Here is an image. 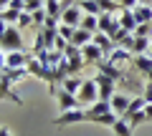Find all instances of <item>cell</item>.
Instances as JSON below:
<instances>
[{
	"instance_id": "1",
	"label": "cell",
	"mask_w": 152,
	"mask_h": 136,
	"mask_svg": "<svg viewBox=\"0 0 152 136\" xmlns=\"http://www.w3.org/2000/svg\"><path fill=\"white\" fill-rule=\"evenodd\" d=\"M0 48L3 50H23L26 45H23V35H20V28L18 25H8V30H5V35L0 38Z\"/></svg>"
},
{
	"instance_id": "2",
	"label": "cell",
	"mask_w": 152,
	"mask_h": 136,
	"mask_svg": "<svg viewBox=\"0 0 152 136\" xmlns=\"http://www.w3.org/2000/svg\"><path fill=\"white\" fill-rule=\"evenodd\" d=\"M99 30L107 33L109 38L117 43V38H119V33H122L119 15H112V13H102V15H99Z\"/></svg>"
},
{
	"instance_id": "3",
	"label": "cell",
	"mask_w": 152,
	"mask_h": 136,
	"mask_svg": "<svg viewBox=\"0 0 152 136\" xmlns=\"http://www.w3.org/2000/svg\"><path fill=\"white\" fill-rule=\"evenodd\" d=\"M94 81H96V88H99V98H102V101H112V96L117 93V86H119V83L114 81V78L104 76V73H96Z\"/></svg>"
},
{
	"instance_id": "4",
	"label": "cell",
	"mask_w": 152,
	"mask_h": 136,
	"mask_svg": "<svg viewBox=\"0 0 152 136\" xmlns=\"http://www.w3.org/2000/svg\"><path fill=\"white\" fill-rule=\"evenodd\" d=\"M79 101H81V106H86V109L99 101V88H96V81H94V78H86V81H84L81 91H79Z\"/></svg>"
},
{
	"instance_id": "5",
	"label": "cell",
	"mask_w": 152,
	"mask_h": 136,
	"mask_svg": "<svg viewBox=\"0 0 152 136\" xmlns=\"http://www.w3.org/2000/svg\"><path fill=\"white\" fill-rule=\"evenodd\" d=\"M86 121V109H74V111H61L53 119V126H71V124H81Z\"/></svg>"
},
{
	"instance_id": "6",
	"label": "cell",
	"mask_w": 152,
	"mask_h": 136,
	"mask_svg": "<svg viewBox=\"0 0 152 136\" xmlns=\"http://www.w3.org/2000/svg\"><path fill=\"white\" fill-rule=\"evenodd\" d=\"M53 98H56V104H58V109L61 111H74V109H84L81 106V101H79V96H74V93H69V91H56L53 93Z\"/></svg>"
},
{
	"instance_id": "7",
	"label": "cell",
	"mask_w": 152,
	"mask_h": 136,
	"mask_svg": "<svg viewBox=\"0 0 152 136\" xmlns=\"http://www.w3.org/2000/svg\"><path fill=\"white\" fill-rule=\"evenodd\" d=\"M81 18H84L81 5H79V3H71L64 10V15H61V23H64V25H71V28H79L81 25Z\"/></svg>"
},
{
	"instance_id": "8",
	"label": "cell",
	"mask_w": 152,
	"mask_h": 136,
	"mask_svg": "<svg viewBox=\"0 0 152 136\" xmlns=\"http://www.w3.org/2000/svg\"><path fill=\"white\" fill-rule=\"evenodd\" d=\"M81 55H84V63H86V65H94V68H96V65L107 58V55L102 53V48H99V45H94V43L84 45V48H81Z\"/></svg>"
},
{
	"instance_id": "9",
	"label": "cell",
	"mask_w": 152,
	"mask_h": 136,
	"mask_svg": "<svg viewBox=\"0 0 152 136\" xmlns=\"http://www.w3.org/2000/svg\"><path fill=\"white\" fill-rule=\"evenodd\" d=\"M132 68H134L137 73H142L145 78H150L152 76V55H147V53L134 55V58H132Z\"/></svg>"
},
{
	"instance_id": "10",
	"label": "cell",
	"mask_w": 152,
	"mask_h": 136,
	"mask_svg": "<svg viewBox=\"0 0 152 136\" xmlns=\"http://www.w3.org/2000/svg\"><path fill=\"white\" fill-rule=\"evenodd\" d=\"M129 104H132V98H129V96H124L122 91H117V93L112 96V111H114L117 116H119V119H122V116L127 114V109H129Z\"/></svg>"
},
{
	"instance_id": "11",
	"label": "cell",
	"mask_w": 152,
	"mask_h": 136,
	"mask_svg": "<svg viewBox=\"0 0 152 136\" xmlns=\"http://www.w3.org/2000/svg\"><path fill=\"white\" fill-rule=\"evenodd\" d=\"M91 43H94V45H99V48H102V53L107 55V58L112 55V50L117 48V43H114V40L109 38L107 33H102V30H99V33H94V40H91Z\"/></svg>"
},
{
	"instance_id": "12",
	"label": "cell",
	"mask_w": 152,
	"mask_h": 136,
	"mask_svg": "<svg viewBox=\"0 0 152 136\" xmlns=\"http://www.w3.org/2000/svg\"><path fill=\"white\" fill-rule=\"evenodd\" d=\"M104 114H112V101H102V98H99L96 104H91L86 109V121L96 119V116H104Z\"/></svg>"
},
{
	"instance_id": "13",
	"label": "cell",
	"mask_w": 152,
	"mask_h": 136,
	"mask_svg": "<svg viewBox=\"0 0 152 136\" xmlns=\"http://www.w3.org/2000/svg\"><path fill=\"white\" fill-rule=\"evenodd\" d=\"M3 98L13 101L15 106H23V98L15 96V91H13V83L8 81V78H0V101H3Z\"/></svg>"
},
{
	"instance_id": "14",
	"label": "cell",
	"mask_w": 152,
	"mask_h": 136,
	"mask_svg": "<svg viewBox=\"0 0 152 136\" xmlns=\"http://www.w3.org/2000/svg\"><path fill=\"white\" fill-rule=\"evenodd\" d=\"M119 25H122V30L134 33L140 23H137V18H134V13H132V10H124V8H122V13H119Z\"/></svg>"
},
{
	"instance_id": "15",
	"label": "cell",
	"mask_w": 152,
	"mask_h": 136,
	"mask_svg": "<svg viewBox=\"0 0 152 136\" xmlns=\"http://www.w3.org/2000/svg\"><path fill=\"white\" fill-rule=\"evenodd\" d=\"M132 58H134V55H132L127 48H119V45H117L107 60H109V63H114V65H122V63H132Z\"/></svg>"
},
{
	"instance_id": "16",
	"label": "cell",
	"mask_w": 152,
	"mask_h": 136,
	"mask_svg": "<svg viewBox=\"0 0 152 136\" xmlns=\"http://www.w3.org/2000/svg\"><path fill=\"white\" fill-rule=\"evenodd\" d=\"M26 76H31L28 73V68H3V73H0V78H8L10 83H18V81H23Z\"/></svg>"
},
{
	"instance_id": "17",
	"label": "cell",
	"mask_w": 152,
	"mask_h": 136,
	"mask_svg": "<svg viewBox=\"0 0 152 136\" xmlns=\"http://www.w3.org/2000/svg\"><path fill=\"white\" fill-rule=\"evenodd\" d=\"M91 40H94V33L84 30V28H76V33H74V40H71V43H74L76 48H84V45H89Z\"/></svg>"
},
{
	"instance_id": "18",
	"label": "cell",
	"mask_w": 152,
	"mask_h": 136,
	"mask_svg": "<svg viewBox=\"0 0 152 136\" xmlns=\"http://www.w3.org/2000/svg\"><path fill=\"white\" fill-rule=\"evenodd\" d=\"M132 13H134V18H137V23H152V5H137V8H132Z\"/></svg>"
},
{
	"instance_id": "19",
	"label": "cell",
	"mask_w": 152,
	"mask_h": 136,
	"mask_svg": "<svg viewBox=\"0 0 152 136\" xmlns=\"http://www.w3.org/2000/svg\"><path fill=\"white\" fill-rule=\"evenodd\" d=\"M81 86H84L81 76H71V78H66V81L61 83V88H64V91H69V93H74V96H79V91H81Z\"/></svg>"
},
{
	"instance_id": "20",
	"label": "cell",
	"mask_w": 152,
	"mask_h": 136,
	"mask_svg": "<svg viewBox=\"0 0 152 136\" xmlns=\"http://www.w3.org/2000/svg\"><path fill=\"white\" fill-rule=\"evenodd\" d=\"M112 131H114V136H132V126H129V121L127 119H117V124L112 126Z\"/></svg>"
},
{
	"instance_id": "21",
	"label": "cell",
	"mask_w": 152,
	"mask_h": 136,
	"mask_svg": "<svg viewBox=\"0 0 152 136\" xmlns=\"http://www.w3.org/2000/svg\"><path fill=\"white\" fill-rule=\"evenodd\" d=\"M99 8H102V13H112V15H119L122 13V5L119 0H96Z\"/></svg>"
},
{
	"instance_id": "22",
	"label": "cell",
	"mask_w": 152,
	"mask_h": 136,
	"mask_svg": "<svg viewBox=\"0 0 152 136\" xmlns=\"http://www.w3.org/2000/svg\"><path fill=\"white\" fill-rule=\"evenodd\" d=\"M150 45H152V38H137V35H134L132 55H142V53H147V50H150Z\"/></svg>"
},
{
	"instance_id": "23",
	"label": "cell",
	"mask_w": 152,
	"mask_h": 136,
	"mask_svg": "<svg viewBox=\"0 0 152 136\" xmlns=\"http://www.w3.org/2000/svg\"><path fill=\"white\" fill-rule=\"evenodd\" d=\"M79 28H84V30H89V33H99V15H84Z\"/></svg>"
},
{
	"instance_id": "24",
	"label": "cell",
	"mask_w": 152,
	"mask_h": 136,
	"mask_svg": "<svg viewBox=\"0 0 152 136\" xmlns=\"http://www.w3.org/2000/svg\"><path fill=\"white\" fill-rule=\"evenodd\" d=\"M84 10V15H102V8H99L96 0H84V3H79Z\"/></svg>"
},
{
	"instance_id": "25",
	"label": "cell",
	"mask_w": 152,
	"mask_h": 136,
	"mask_svg": "<svg viewBox=\"0 0 152 136\" xmlns=\"http://www.w3.org/2000/svg\"><path fill=\"white\" fill-rule=\"evenodd\" d=\"M127 121H129V126H132V129L142 126V124L147 121V114H145V109H140V111H134V114H129V116H127Z\"/></svg>"
},
{
	"instance_id": "26",
	"label": "cell",
	"mask_w": 152,
	"mask_h": 136,
	"mask_svg": "<svg viewBox=\"0 0 152 136\" xmlns=\"http://www.w3.org/2000/svg\"><path fill=\"white\" fill-rule=\"evenodd\" d=\"M117 119H119V116L114 114H104V116H96V119H91V124H102V126H114L117 124Z\"/></svg>"
},
{
	"instance_id": "27",
	"label": "cell",
	"mask_w": 152,
	"mask_h": 136,
	"mask_svg": "<svg viewBox=\"0 0 152 136\" xmlns=\"http://www.w3.org/2000/svg\"><path fill=\"white\" fill-rule=\"evenodd\" d=\"M134 35H137V38H152V23H142V25H137Z\"/></svg>"
},
{
	"instance_id": "28",
	"label": "cell",
	"mask_w": 152,
	"mask_h": 136,
	"mask_svg": "<svg viewBox=\"0 0 152 136\" xmlns=\"http://www.w3.org/2000/svg\"><path fill=\"white\" fill-rule=\"evenodd\" d=\"M74 33H76V28H71V25H64V23L58 25V35H61V38H66L69 43L74 40Z\"/></svg>"
},
{
	"instance_id": "29",
	"label": "cell",
	"mask_w": 152,
	"mask_h": 136,
	"mask_svg": "<svg viewBox=\"0 0 152 136\" xmlns=\"http://www.w3.org/2000/svg\"><path fill=\"white\" fill-rule=\"evenodd\" d=\"M18 28H20V30H23V28H36V25H33V15H31V13H23V15H20Z\"/></svg>"
},
{
	"instance_id": "30",
	"label": "cell",
	"mask_w": 152,
	"mask_h": 136,
	"mask_svg": "<svg viewBox=\"0 0 152 136\" xmlns=\"http://www.w3.org/2000/svg\"><path fill=\"white\" fill-rule=\"evenodd\" d=\"M142 98L147 104H152V83H145V91H142Z\"/></svg>"
},
{
	"instance_id": "31",
	"label": "cell",
	"mask_w": 152,
	"mask_h": 136,
	"mask_svg": "<svg viewBox=\"0 0 152 136\" xmlns=\"http://www.w3.org/2000/svg\"><path fill=\"white\" fill-rule=\"evenodd\" d=\"M119 5L124 8V10H132V8L140 5V0H119Z\"/></svg>"
},
{
	"instance_id": "32",
	"label": "cell",
	"mask_w": 152,
	"mask_h": 136,
	"mask_svg": "<svg viewBox=\"0 0 152 136\" xmlns=\"http://www.w3.org/2000/svg\"><path fill=\"white\" fill-rule=\"evenodd\" d=\"M3 68H5V50L0 48V73H3Z\"/></svg>"
},
{
	"instance_id": "33",
	"label": "cell",
	"mask_w": 152,
	"mask_h": 136,
	"mask_svg": "<svg viewBox=\"0 0 152 136\" xmlns=\"http://www.w3.org/2000/svg\"><path fill=\"white\" fill-rule=\"evenodd\" d=\"M5 30H8V23L3 20V18H0V38H3V35H5Z\"/></svg>"
},
{
	"instance_id": "34",
	"label": "cell",
	"mask_w": 152,
	"mask_h": 136,
	"mask_svg": "<svg viewBox=\"0 0 152 136\" xmlns=\"http://www.w3.org/2000/svg\"><path fill=\"white\" fill-rule=\"evenodd\" d=\"M0 136H13V131L8 126H0Z\"/></svg>"
},
{
	"instance_id": "35",
	"label": "cell",
	"mask_w": 152,
	"mask_h": 136,
	"mask_svg": "<svg viewBox=\"0 0 152 136\" xmlns=\"http://www.w3.org/2000/svg\"><path fill=\"white\" fill-rule=\"evenodd\" d=\"M145 114H147V121H152V104L145 106Z\"/></svg>"
},
{
	"instance_id": "36",
	"label": "cell",
	"mask_w": 152,
	"mask_h": 136,
	"mask_svg": "<svg viewBox=\"0 0 152 136\" xmlns=\"http://www.w3.org/2000/svg\"><path fill=\"white\" fill-rule=\"evenodd\" d=\"M10 3H13V0H0V10H5V8L10 5Z\"/></svg>"
},
{
	"instance_id": "37",
	"label": "cell",
	"mask_w": 152,
	"mask_h": 136,
	"mask_svg": "<svg viewBox=\"0 0 152 136\" xmlns=\"http://www.w3.org/2000/svg\"><path fill=\"white\" fill-rule=\"evenodd\" d=\"M147 55H152V45H150V50H147Z\"/></svg>"
},
{
	"instance_id": "38",
	"label": "cell",
	"mask_w": 152,
	"mask_h": 136,
	"mask_svg": "<svg viewBox=\"0 0 152 136\" xmlns=\"http://www.w3.org/2000/svg\"><path fill=\"white\" fill-rule=\"evenodd\" d=\"M76 3H84V0H76Z\"/></svg>"
},
{
	"instance_id": "39",
	"label": "cell",
	"mask_w": 152,
	"mask_h": 136,
	"mask_svg": "<svg viewBox=\"0 0 152 136\" xmlns=\"http://www.w3.org/2000/svg\"><path fill=\"white\" fill-rule=\"evenodd\" d=\"M61 3H64V0H61Z\"/></svg>"
}]
</instances>
